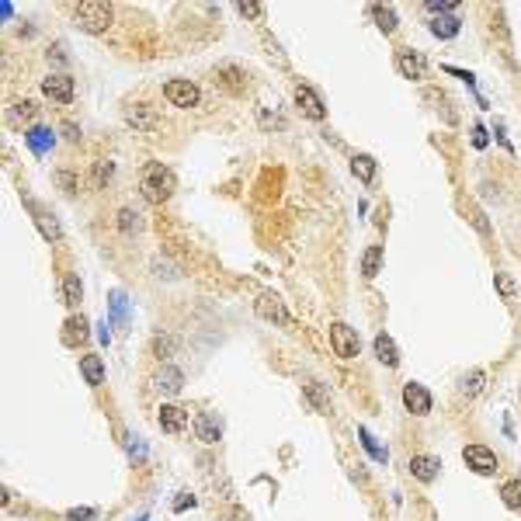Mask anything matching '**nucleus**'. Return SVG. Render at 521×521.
<instances>
[{"label":"nucleus","instance_id":"nucleus-3","mask_svg":"<svg viewBox=\"0 0 521 521\" xmlns=\"http://www.w3.org/2000/svg\"><path fill=\"white\" fill-rule=\"evenodd\" d=\"M462 462L473 469L476 476H494L497 473V455L487 445H465L462 448Z\"/></svg>","mask_w":521,"mask_h":521},{"label":"nucleus","instance_id":"nucleus-38","mask_svg":"<svg viewBox=\"0 0 521 521\" xmlns=\"http://www.w3.org/2000/svg\"><path fill=\"white\" fill-rule=\"evenodd\" d=\"M257 119H260V125H265V129H271V125H275V129H282V125H285V122H282L278 115H271V112H260Z\"/></svg>","mask_w":521,"mask_h":521},{"label":"nucleus","instance_id":"nucleus-35","mask_svg":"<svg viewBox=\"0 0 521 521\" xmlns=\"http://www.w3.org/2000/svg\"><path fill=\"white\" fill-rule=\"evenodd\" d=\"M56 184H60L63 191H77V178H73L70 171H56Z\"/></svg>","mask_w":521,"mask_h":521},{"label":"nucleus","instance_id":"nucleus-20","mask_svg":"<svg viewBox=\"0 0 521 521\" xmlns=\"http://www.w3.org/2000/svg\"><path fill=\"white\" fill-rule=\"evenodd\" d=\"M431 32H435L438 38H455V35H459V18H455V14H438V18L431 21Z\"/></svg>","mask_w":521,"mask_h":521},{"label":"nucleus","instance_id":"nucleus-8","mask_svg":"<svg viewBox=\"0 0 521 521\" xmlns=\"http://www.w3.org/2000/svg\"><path fill=\"white\" fill-rule=\"evenodd\" d=\"M42 90H45L52 101L70 104V101H73V77H66V73H49V77L42 80Z\"/></svg>","mask_w":521,"mask_h":521},{"label":"nucleus","instance_id":"nucleus-18","mask_svg":"<svg viewBox=\"0 0 521 521\" xmlns=\"http://www.w3.org/2000/svg\"><path fill=\"white\" fill-rule=\"evenodd\" d=\"M25 143L42 156V153H49V149H52V132H49V129H42V125H32V129L25 132Z\"/></svg>","mask_w":521,"mask_h":521},{"label":"nucleus","instance_id":"nucleus-21","mask_svg":"<svg viewBox=\"0 0 521 521\" xmlns=\"http://www.w3.org/2000/svg\"><path fill=\"white\" fill-rule=\"evenodd\" d=\"M361 271H365V278H376V275L383 271V247H369V250H365Z\"/></svg>","mask_w":521,"mask_h":521},{"label":"nucleus","instance_id":"nucleus-43","mask_svg":"<svg viewBox=\"0 0 521 521\" xmlns=\"http://www.w3.org/2000/svg\"><path fill=\"white\" fill-rule=\"evenodd\" d=\"M97 337H101V344H108V341H112V334H108V327H104V324H101V330H97Z\"/></svg>","mask_w":521,"mask_h":521},{"label":"nucleus","instance_id":"nucleus-29","mask_svg":"<svg viewBox=\"0 0 521 521\" xmlns=\"http://www.w3.org/2000/svg\"><path fill=\"white\" fill-rule=\"evenodd\" d=\"M219 73H223V84H226L230 90H240V87H243V80H240V70H237V66H219Z\"/></svg>","mask_w":521,"mask_h":521},{"label":"nucleus","instance_id":"nucleus-9","mask_svg":"<svg viewBox=\"0 0 521 521\" xmlns=\"http://www.w3.org/2000/svg\"><path fill=\"white\" fill-rule=\"evenodd\" d=\"M396 70L407 80H424L428 77V63H424V56H417V52H400V56H396Z\"/></svg>","mask_w":521,"mask_h":521},{"label":"nucleus","instance_id":"nucleus-10","mask_svg":"<svg viewBox=\"0 0 521 521\" xmlns=\"http://www.w3.org/2000/svg\"><path fill=\"white\" fill-rule=\"evenodd\" d=\"M257 313L265 320H275V324H289V317H285V309H282V299L275 295V292H260L257 295Z\"/></svg>","mask_w":521,"mask_h":521},{"label":"nucleus","instance_id":"nucleus-40","mask_svg":"<svg viewBox=\"0 0 521 521\" xmlns=\"http://www.w3.org/2000/svg\"><path fill=\"white\" fill-rule=\"evenodd\" d=\"M473 146H476V149H483V146H487V129H483V125H476V129H473Z\"/></svg>","mask_w":521,"mask_h":521},{"label":"nucleus","instance_id":"nucleus-2","mask_svg":"<svg viewBox=\"0 0 521 521\" xmlns=\"http://www.w3.org/2000/svg\"><path fill=\"white\" fill-rule=\"evenodd\" d=\"M73 14H77V25L90 35H97L112 25V4H104V0H80Z\"/></svg>","mask_w":521,"mask_h":521},{"label":"nucleus","instance_id":"nucleus-44","mask_svg":"<svg viewBox=\"0 0 521 521\" xmlns=\"http://www.w3.org/2000/svg\"><path fill=\"white\" fill-rule=\"evenodd\" d=\"M66 129V139H80V129H73V125H63Z\"/></svg>","mask_w":521,"mask_h":521},{"label":"nucleus","instance_id":"nucleus-14","mask_svg":"<svg viewBox=\"0 0 521 521\" xmlns=\"http://www.w3.org/2000/svg\"><path fill=\"white\" fill-rule=\"evenodd\" d=\"M125 122H129L132 129H143V132H149V129L156 125V115L146 108V104H132V108H125Z\"/></svg>","mask_w":521,"mask_h":521},{"label":"nucleus","instance_id":"nucleus-5","mask_svg":"<svg viewBox=\"0 0 521 521\" xmlns=\"http://www.w3.org/2000/svg\"><path fill=\"white\" fill-rule=\"evenodd\" d=\"M295 104H299V112H302L309 122H324V119H327L324 101L317 97V90L306 87V84H299V87H295Z\"/></svg>","mask_w":521,"mask_h":521},{"label":"nucleus","instance_id":"nucleus-28","mask_svg":"<svg viewBox=\"0 0 521 521\" xmlns=\"http://www.w3.org/2000/svg\"><path fill=\"white\" fill-rule=\"evenodd\" d=\"M35 219H38V226H42V233H45L49 240H60V226H56V219H52V216L35 213Z\"/></svg>","mask_w":521,"mask_h":521},{"label":"nucleus","instance_id":"nucleus-36","mask_svg":"<svg viewBox=\"0 0 521 521\" xmlns=\"http://www.w3.org/2000/svg\"><path fill=\"white\" fill-rule=\"evenodd\" d=\"M497 289H500V295H504V299H514V282H511V275H504V271H500V275H497Z\"/></svg>","mask_w":521,"mask_h":521},{"label":"nucleus","instance_id":"nucleus-15","mask_svg":"<svg viewBox=\"0 0 521 521\" xmlns=\"http://www.w3.org/2000/svg\"><path fill=\"white\" fill-rule=\"evenodd\" d=\"M181 383H184V376H181V369H174V365H164L160 372H156V389L160 393H178L181 389Z\"/></svg>","mask_w":521,"mask_h":521},{"label":"nucleus","instance_id":"nucleus-11","mask_svg":"<svg viewBox=\"0 0 521 521\" xmlns=\"http://www.w3.org/2000/svg\"><path fill=\"white\" fill-rule=\"evenodd\" d=\"M160 428H164L167 435H181V431L188 428V413H184L181 407H174V403H164V407H160Z\"/></svg>","mask_w":521,"mask_h":521},{"label":"nucleus","instance_id":"nucleus-42","mask_svg":"<svg viewBox=\"0 0 521 521\" xmlns=\"http://www.w3.org/2000/svg\"><path fill=\"white\" fill-rule=\"evenodd\" d=\"M191 504H195V497H191V494H184V497H178V500H174V511H184V507H191Z\"/></svg>","mask_w":521,"mask_h":521},{"label":"nucleus","instance_id":"nucleus-17","mask_svg":"<svg viewBox=\"0 0 521 521\" xmlns=\"http://www.w3.org/2000/svg\"><path fill=\"white\" fill-rule=\"evenodd\" d=\"M351 174L361 181V184H372V178H376V160L369 153H358L354 160H351Z\"/></svg>","mask_w":521,"mask_h":521},{"label":"nucleus","instance_id":"nucleus-31","mask_svg":"<svg viewBox=\"0 0 521 521\" xmlns=\"http://www.w3.org/2000/svg\"><path fill=\"white\" fill-rule=\"evenodd\" d=\"M112 313L119 324H125V295L122 292H112Z\"/></svg>","mask_w":521,"mask_h":521},{"label":"nucleus","instance_id":"nucleus-24","mask_svg":"<svg viewBox=\"0 0 521 521\" xmlns=\"http://www.w3.org/2000/svg\"><path fill=\"white\" fill-rule=\"evenodd\" d=\"M80 295H84V289H80L77 275L63 278V302H66V306H77V302H80Z\"/></svg>","mask_w":521,"mask_h":521},{"label":"nucleus","instance_id":"nucleus-16","mask_svg":"<svg viewBox=\"0 0 521 521\" xmlns=\"http://www.w3.org/2000/svg\"><path fill=\"white\" fill-rule=\"evenodd\" d=\"M80 372H84L87 386H101L104 383V361L97 354H84L80 358Z\"/></svg>","mask_w":521,"mask_h":521},{"label":"nucleus","instance_id":"nucleus-12","mask_svg":"<svg viewBox=\"0 0 521 521\" xmlns=\"http://www.w3.org/2000/svg\"><path fill=\"white\" fill-rule=\"evenodd\" d=\"M438 469H441V462H438L435 455H413V459H410V473L421 480V483L438 480Z\"/></svg>","mask_w":521,"mask_h":521},{"label":"nucleus","instance_id":"nucleus-39","mask_svg":"<svg viewBox=\"0 0 521 521\" xmlns=\"http://www.w3.org/2000/svg\"><path fill=\"white\" fill-rule=\"evenodd\" d=\"M240 14H247V18H260V14H265V8H260V4H240Z\"/></svg>","mask_w":521,"mask_h":521},{"label":"nucleus","instance_id":"nucleus-27","mask_svg":"<svg viewBox=\"0 0 521 521\" xmlns=\"http://www.w3.org/2000/svg\"><path fill=\"white\" fill-rule=\"evenodd\" d=\"M119 230H122V233L139 230V213H132V208H122V213H119Z\"/></svg>","mask_w":521,"mask_h":521},{"label":"nucleus","instance_id":"nucleus-23","mask_svg":"<svg viewBox=\"0 0 521 521\" xmlns=\"http://www.w3.org/2000/svg\"><path fill=\"white\" fill-rule=\"evenodd\" d=\"M500 500H504L511 511H518V507H521V480H511V483H504V490H500Z\"/></svg>","mask_w":521,"mask_h":521},{"label":"nucleus","instance_id":"nucleus-32","mask_svg":"<svg viewBox=\"0 0 521 521\" xmlns=\"http://www.w3.org/2000/svg\"><path fill=\"white\" fill-rule=\"evenodd\" d=\"M358 435H361V445H365V448H369V452H372V459H386V452H383V448H379V445L372 441V435H369V431H365V428H361Z\"/></svg>","mask_w":521,"mask_h":521},{"label":"nucleus","instance_id":"nucleus-1","mask_svg":"<svg viewBox=\"0 0 521 521\" xmlns=\"http://www.w3.org/2000/svg\"><path fill=\"white\" fill-rule=\"evenodd\" d=\"M139 188H143V198H146V202L160 205V202H167V198L174 195V174H171L164 164H149V167L143 171Z\"/></svg>","mask_w":521,"mask_h":521},{"label":"nucleus","instance_id":"nucleus-34","mask_svg":"<svg viewBox=\"0 0 521 521\" xmlns=\"http://www.w3.org/2000/svg\"><path fill=\"white\" fill-rule=\"evenodd\" d=\"M14 115H18V119H35V115H38V104H35V101H21L18 108H14Z\"/></svg>","mask_w":521,"mask_h":521},{"label":"nucleus","instance_id":"nucleus-37","mask_svg":"<svg viewBox=\"0 0 521 521\" xmlns=\"http://www.w3.org/2000/svg\"><path fill=\"white\" fill-rule=\"evenodd\" d=\"M94 518V507H73L66 511V521H90Z\"/></svg>","mask_w":521,"mask_h":521},{"label":"nucleus","instance_id":"nucleus-22","mask_svg":"<svg viewBox=\"0 0 521 521\" xmlns=\"http://www.w3.org/2000/svg\"><path fill=\"white\" fill-rule=\"evenodd\" d=\"M306 396H309V403L317 407L320 413H327V410H330V396H327L317 383H306Z\"/></svg>","mask_w":521,"mask_h":521},{"label":"nucleus","instance_id":"nucleus-33","mask_svg":"<svg viewBox=\"0 0 521 521\" xmlns=\"http://www.w3.org/2000/svg\"><path fill=\"white\" fill-rule=\"evenodd\" d=\"M431 14H448V11H455V4H452V0H428V4H424Z\"/></svg>","mask_w":521,"mask_h":521},{"label":"nucleus","instance_id":"nucleus-13","mask_svg":"<svg viewBox=\"0 0 521 521\" xmlns=\"http://www.w3.org/2000/svg\"><path fill=\"white\" fill-rule=\"evenodd\" d=\"M195 435H198V441H202V445H216V441L223 438V428H219L216 417L198 413V417H195Z\"/></svg>","mask_w":521,"mask_h":521},{"label":"nucleus","instance_id":"nucleus-25","mask_svg":"<svg viewBox=\"0 0 521 521\" xmlns=\"http://www.w3.org/2000/svg\"><path fill=\"white\" fill-rule=\"evenodd\" d=\"M372 14H376V25L389 35V32H396V14H393V8H372Z\"/></svg>","mask_w":521,"mask_h":521},{"label":"nucleus","instance_id":"nucleus-19","mask_svg":"<svg viewBox=\"0 0 521 521\" xmlns=\"http://www.w3.org/2000/svg\"><path fill=\"white\" fill-rule=\"evenodd\" d=\"M376 358H379L383 365H400V351H396V344H393L389 334H379V337H376Z\"/></svg>","mask_w":521,"mask_h":521},{"label":"nucleus","instance_id":"nucleus-30","mask_svg":"<svg viewBox=\"0 0 521 521\" xmlns=\"http://www.w3.org/2000/svg\"><path fill=\"white\" fill-rule=\"evenodd\" d=\"M480 389H483V372H469V379L462 383V393H465V396H476Z\"/></svg>","mask_w":521,"mask_h":521},{"label":"nucleus","instance_id":"nucleus-4","mask_svg":"<svg viewBox=\"0 0 521 521\" xmlns=\"http://www.w3.org/2000/svg\"><path fill=\"white\" fill-rule=\"evenodd\" d=\"M164 97L174 104V108H195L202 101V90L191 80H167L164 84Z\"/></svg>","mask_w":521,"mask_h":521},{"label":"nucleus","instance_id":"nucleus-41","mask_svg":"<svg viewBox=\"0 0 521 521\" xmlns=\"http://www.w3.org/2000/svg\"><path fill=\"white\" fill-rule=\"evenodd\" d=\"M108 174H112V164H97V171H94V181L101 184V181H108Z\"/></svg>","mask_w":521,"mask_h":521},{"label":"nucleus","instance_id":"nucleus-7","mask_svg":"<svg viewBox=\"0 0 521 521\" xmlns=\"http://www.w3.org/2000/svg\"><path fill=\"white\" fill-rule=\"evenodd\" d=\"M403 407H407L413 417H424V413H431V393H428L421 383H407V386H403Z\"/></svg>","mask_w":521,"mask_h":521},{"label":"nucleus","instance_id":"nucleus-26","mask_svg":"<svg viewBox=\"0 0 521 521\" xmlns=\"http://www.w3.org/2000/svg\"><path fill=\"white\" fill-rule=\"evenodd\" d=\"M66 327H70V330H66V341H70V344H73V341L80 344V341L87 337V320H84V317H73V320H66Z\"/></svg>","mask_w":521,"mask_h":521},{"label":"nucleus","instance_id":"nucleus-6","mask_svg":"<svg viewBox=\"0 0 521 521\" xmlns=\"http://www.w3.org/2000/svg\"><path fill=\"white\" fill-rule=\"evenodd\" d=\"M330 344H334V354H337V358H354V354L361 351L358 334H354L348 324H334V327H330Z\"/></svg>","mask_w":521,"mask_h":521}]
</instances>
